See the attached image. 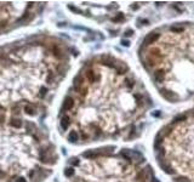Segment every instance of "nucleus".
Returning a JSON list of instances; mask_svg holds the SVG:
<instances>
[{
    "instance_id": "obj_1",
    "label": "nucleus",
    "mask_w": 194,
    "mask_h": 182,
    "mask_svg": "<svg viewBox=\"0 0 194 182\" xmlns=\"http://www.w3.org/2000/svg\"><path fill=\"white\" fill-rule=\"evenodd\" d=\"M152 107L144 85L124 61L100 55L74 79L62 107L61 128L74 143L132 139Z\"/></svg>"
},
{
    "instance_id": "obj_2",
    "label": "nucleus",
    "mask_w": 194,
    "mask_h": 182,
    "mask_svg": "<svg viewBox=\"0 0 194 182\" xmlns=\"http://www.w3.org/2000/svg\"><path fill=\"white\" fill-rule=\"evenodd\" d=\"M68 52L60 43H29L0 55V109L34 114L64 75Z\"/></svg>"
},
{
    "instance_id": "obj_3",
    "label": "nucleus",
    "mask_w": 194,
    "mask_h": 182,
    "mask_svg": "<svg viewBox=\"0 0 194 182\" xmlns=\"http://www.w3.org/2000/svg\"><path fill=\"white\" fill-rule=\"evenodd\" d=\"M138 57L165 100L194 102V23H173L152 30L141 44Z\"/></svg>"
},
{
    "instance_id": "obj_4",
    "label": "nucleus",
    "mask_w": 194,
    "mask_h": 182,
    "mask_svg": "<svg viewBox=\"0 0 194 182\" xmlns=\"http://www.w3.org/2000/svg\"><path fill=\"white\" fill-rule=\"evenodd\" d=\"M50 143L33 124L0 119V179L27 182L51 160Z\"/></svg>"
},
{
    "instance_id": "obj_5",
    "label": "nucleus",
    "mask_w": 194,
    "mask_h": 182,
    "mask_svg": "<svg viewBox=\"0 0 194 182\" xmlns=\"http://www.w3.org/2000/svg\"><path fill=\"white\" fill-rule=\"evenodd\" d=\"M70 182H158L140 152L107 147L74 159L66 171Z\"/></svg>"
},
{
    "instance_id": "obj_6",
    "label": "nucleus",
    "mask_w": 194,
    "mask_h": 182,
    "mask_svg": "<svg viewBox=\"0 0 194 182\" xmlns=\"http://www.w3.org/2000/svg\"><path fill=\"white\" fill-rule=\"evenodd\" d=\"M154 154L173 182H194V108L177 115L159 130Z\"/></svg>"
},
{
    "instance_id": "obj_7",
    "label": "nucleus",
    "mask_w": 194,
    "mask_h": 182,
    "mask_svg": "<svg viewBox=\"0 0 194 182\" xmlns=\"http://www.w3.org/2000/svg\"><path fill=\"white\" fill-rule=\"evenodd\" d=\"M30 3H0V27L18 21L30 7Z\"/></svg>"
}]
</instances>
